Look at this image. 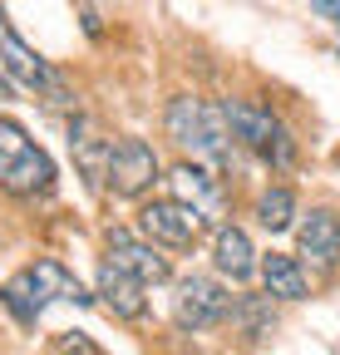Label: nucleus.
Segmentation results:
<instances>
[{
  "label": "nucleus",
  "mask_w": 340,
  "mask_h": 355,
  "mask_svg": "<svg viewBox=\"0 0 340 355\" xmlns=\"http://www.w3.org/2000/svg\"><path fill=\"white\" fill-rule=\"evenodd\" d=\"M163 128L183 153H193V163H202V168L232 163V123H227L222 104H207L197 94H178L163 109Z\"/></svg>",
  "instance_id": "f257e3e1"
},
{
  "label": "nucleus",
  "mask_w": 340,
  "mask_h": 355,
  "mask_svg": "<svg viewBox=\"0 0 340 355\" xmlns=\"http://www.w3.org/2000/svg\"><path fill=\"white\" fill-rule=\"evenodd\" d=\"M55 301L94 306V296L84 291V282L69 272V266H60L55 257H45V261L25 266V272H15L6 286H0V306H6L20 326H35L39 316H45V306H55Z\"/></svg>",
  "instance_id": "f03ea898"
},
{
  "label": "nucleus",
  "mask_w": 340,
  "mask_h": 355,
  "mask_svg": "<svg viewBox=\"0 0 340 355\" xmlns=\"http://www.w3.org/2000/svg\"><path fill=\"white\" fill-rule=\"evenodd\" d=\"M0 188L10 198H39L55 188V158L25 133V123L6 114H0Z\"/></svg>",
  "instance_id": "7ed1b4c3"
},
{
  "label": "nucleus",
  "mask_w": 340,
  "mask_h": 355,
  "mask_svg": "<svg viewBox=\"0 0 340 355\" xmlns=\"http://www.w3.org/2000/svg\"><path fill=\"white\" fill-rule=\"evenodd\" d=\"M0 79H6V84H20V89H30V94L50 99V104H74L69 84L20 40V30L10 25L6 10H0Z\"/></svg>",
  "instance_id": "20e7f679"
},
{
  "label": "nucleus",
  "mask_w": 340,
  "mask_h": 355,
  "mask_svg": "<svg viewBox=\"0 0 340 355\" xmlns=\"http://www.w3.org/2000/svg\"><path fill=\"white\" fill-rule=\"evenodd\" d=\"M222 109H227V123H232V139L237 144H247L251 153H262L271 168H291L296 163L291 133H286V123L267 104H257V99H227Z\"/></svg>",
  "instance_id": "39448f33"
},
{
  "label": "nucleus",
  "mask_w": 340,
  "mask_h": 355,
  "mask_svg": "<svg viewBox=\"0 0 340 355\" xmlns=\"http://www.w3.org/2000/svg\"><path fill=\"white\" fill-rule=\"evenodd\" d=\"M104 183L114 198H143L158 183V153L153 144L123 133V139H109V163H104Z\"/></svg>",
  "instance_id": "423d86ee"
},
{
  "label": "nucleus",
  "mask_w": 340,
  "mask_h": 355,
  "mask_svg": "<svg viewBox=\"0 0 340 355\" xmlns=\"http://www.w3.org/2000/svg\"><path fill=\"white\" fill-rule=\"evenodd\" d=\"M207 227H212V222H207L202 212H193L188 202H178V198H158V202H148V207L138 212V232H143V242H153V247H173V252H188Z\"/></svg>",
  "instance_id": "0eeeda50"
},
{
  "label": "nucleus",
  "mask_w": 340,
  "mask_h": 355,
  "mask_svg": "<svg viewBox=\"0 0 340 355\" xmlns=\"http://www.w3.org/2000/svg\"><path fill=\"white\" fill-rule=\"evenodd\" d=\"M227 311H232V296L222 282H212V277H183L178 282V296H173V321L183 331H212V326H222L227 321Z\"/></svg>",
  "instance_id": "6e6552de"
},
{
  "label": "nucleus",
  "mask_w": 340,
  "mask_h": 355,
  "mask_svg": "<svg viewBox=\"0 0 340 355\" xmlns=\"http://www.w3.org/2000/svg\"><path fill=\"white\" fill-rule=\"evenodd\" d=\"M104 261H114L118 272L138 277L143 286H163L168 277H173V266H168V257H163V252H158L153 242L134 237L129 227H109V232H104Z\"/></svg>",
  "instance_id": "1a4fd4ad"
},
{
  "label": "nucleus",
  "mask_w": 340,
  "mask_h": 355,
  "mask_svg": "<svg viewBox=\"0 0 340 355\" xmlns=\"http://www.w3.org/2000/svg\"><path fill=\"white\" fill-rule=\"evenodd\" d=\"M168 183H173V198L188 202L193 212H202L207 222H222L227 212V188L217 183V173L202 168V163H178L173 173H168Z\"/></svg>",
  "instance_id": "9d476101"
},
{
  "label": "nucleus",
  "mask_w": 340,
  "mask_h": 355,
  "mask_svg": "<svg viewBox=\"0 0 340 355\" xmlns=\"http://www.w3.org/2000/svg\"><path fill=\"white\" fill-rule=\"evenodd\" d=\"M296 242H301V257H311L321 272H335L340 266V217L330 207H311L306 222L296 227Z\"/></svg>",
  "instance_id": "9b49d317"
},
{
  "label": "nucleus",
  "mask_w": 340,
  "mask_h": 355,
  "mask_svg": "<svg viewBox=\"0 0 340 355\" xmlns=\"http://www.w3.org/2000/svg\"><path fill=\"white\" fill-rule=\"evenodd\" d=\"M94 291H99V301L114 311L118 321H138L143 311H148L143 282H138V277H129V272H118L114 261H104V266H99V286H94Z\"/></svg>",
  "instance_id": "f8f14e48"
},
{
  "label": "nucleus",
  "mask_w": 340,
  "mask_h": 355,
  "mask_svg": "<svg viewBox=\"0 0 340 355\" xmlns=\"http://www.w3.org/2000/svg\"><path fill=\"white\" fill-rule=\"evenodd\" d=\"M212 261H217V272L232 277V282H247L251 272H257V252H251V237L242 227H232V222H222L217 237H212Z\"/></svg>",
  "instance_id": "ddd939ff"
},
{
  "label": "nucleus",
  "mask_w": 340,
  "mask_h": 355,
  "mask_svg": "<svg viewBox=\"0 0 340 355\" xmlns=\"http://www.w3.org/2000/svg\"><path fill=\"white\" fill-rule=\"evenodd\" d=\"M257 272H262V286H267L271 301H301V296L311 291V282H306V272H301V261L286 257V252H267Z\"/></svg>",
  "instance_id": "4468645a"
},
{
  "label": "nucleus",
  "mask_w": 340,
  "mask_h": 355,
  "mask_svg": "<svg viewBox=\"0 0 340 355\" xmlns=\"http://www.w3.org/2000/svg\"><path fill=\"white\" fill-rule=\"evenodd\" d=\"M232 326H237V336H247V340H262V336H271V326H276V311H271V296H232Z\"/></svg>",
  "instance_id": "2eb2a0df"
},
{
  "label": "nucleus",
  "mask_w": 340,
  "mask_h": 355,
  "mask_svg": "<svg viewBox=\"0 0 340 355\" xmlns=\"http://www.w3.org/2000/svg\"><path fill=\"white\" fill-rule=\"evenodd\" d=\"M257 222L267 232H286L291 222H296V193L291 188H267L257 198Z\"/></svg>",
  "instance_id": "dca6fc26"
},
{
  "label": "nucleus",
  "mask_w": 340,
  "mask_h": 355,
  "mask_svg": "<svg viewBox=\"0 0 340 355\" xmlns=\"http://www.w3.org/2000/svg\"><path fill=\"white\" fill-rule=\"evenodd\" d=\"M55 350H64V355H99V345H94L89 336H84V331H60Z\"/></svg>",
  "instance_id": "f3484780"
},
{
  "label": "nucleus",
  "mask_w": 340,
  "mask_h": 355,
  "mask_svg": "<svg viewBox=\"0 0 340 355\" xmlns=\"http://www.w3.org/2000/svg\"><path fill=\"white\" fill-rule=\"evenodd\" d=\"M311 6H316V10H321V15H325V20L340 30V0H311Z\"/></svg>",
  "instance_id": "a211bd4d"
},
{
  "label": "nucleus",
  "mask_w": 340,
  "mask_h": 355,
  "mask_svg": "<svg viewBox=\"0 0 340 355\" xmlns=\"http://www.w3.org/2000/svg\"><path fill=\"white\" fill-rule=\"evenodd\" d=\"M79 10H84V30L99 35V15H94V6H79Z\"/></svg>",
  "instance_id": "6ab92c4d"
}]
</instances>
